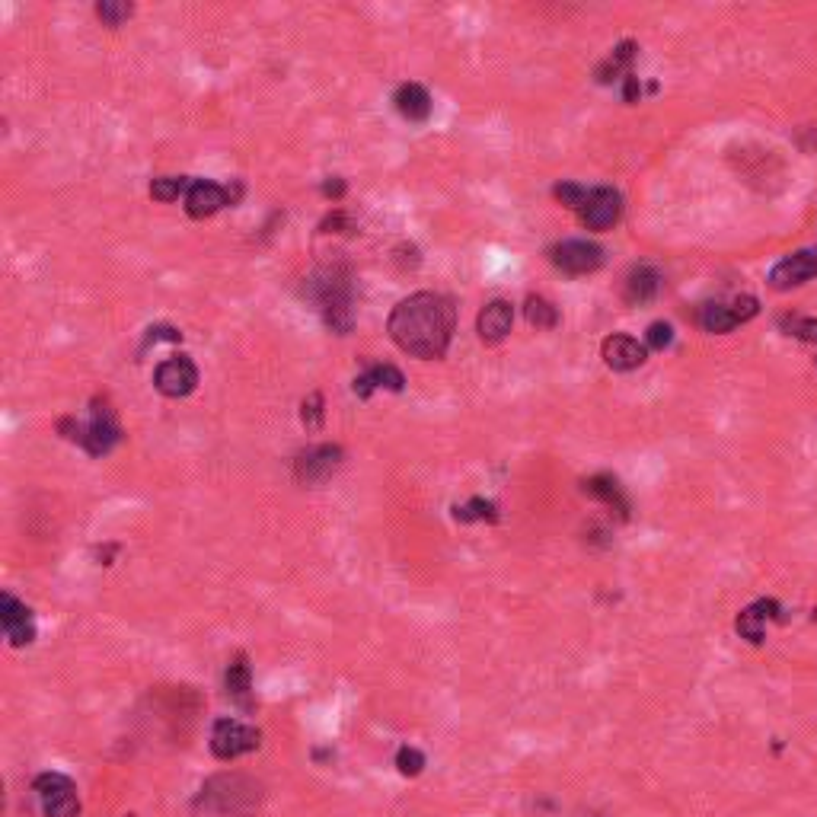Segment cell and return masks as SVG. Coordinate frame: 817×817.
Wrapping results in <instances>:
<instances>
[{
	"mask_svg": "<svg viewBox=\"0 0 817 817\" xmlns=\"http://www.w3.org/2000/svg\"><path fill=\"white\" fill-rule=\"evenodd\" d=\"M393 103H396L399 115L409 119V122H425L431 115V96H428L425 87H419V83H406V87H399Z\"/></svg>",
	"mask_w": 817,
	"mask_h": 817,
	"instance_id": "obj_19",
	"label": "cell"
},
{
	"mask_svg": "<svg viewBox=\"0 0 817 817\" xmlns=\"http://www.w3.org/2000/svg\"><path fill=\"white\" fill-rule=\"evenodd\" d=\"M249 690H253V674H249L246 655H237L227 664V693L237 699V703L249 706Z\"/></svg>",
	"mask_w": 817,
	"mask_h": 817,
	"instance_id": "obj_20",
	"label": "cell"
},
{
	"mask_svg": "<svg viewBox=\"0 0 817 817\" xmlns=\"http://www.w3.org/2000/svg\"><path fill=\"white\" fill-rule=\"evenodd\" d=\"M632 58H636V42H623V45H616V48H613V55H610V58H607V61L597 68V80H600V83L620 80V77L629 71Z\"/></svg>",
	"mask_w": 817,
	"mask_h": 817,
	"instance_id": "obj_21",
	"label": "cell"
},
{
	"mask_svg": "<svg viewBox=\"0 0 817 817\" xmlns=\"http://www.w3.org/2000/svg\"><path fill=\"white\" fill-rule=\"evenodd\" d=\"M189 189H192V179L186 176H163L150 182V195H154L157 202H173L179 195H189Z\"/></svg>",
	"mask_w": 817,
	"mask_h": 817,
	"instance_id": "obj_25",
	"label": "cell"
},
{
	"mask_svg": "<svg viewBox=\"0 0 817 817\" xmlns=\"http://www.w3.org/2000/svg\"><path fill=\"white\" fill-rule=\"evenodd\" d=\"M600 355H604L610 371H620V374L642 368L645 358H648L645 345L639 339H632V336H607L604 345H600Z\"/></svg>",
	"mask_w": 817,
	"mask_h": 817,
	"instance_id": "obj_12",
	"label": "cell"
},
{
	"mask_svg": "<svg viewBox=\"0 0 817 817\" xmlns=\"http://www.w3.org/2000/svg\"><path fill=\"white\" fill-rule=\"evenodd\" d=\"M0 623H4V632L13 645H29L36 639V626H32V613L26 604H20L13 594L0 597Z\"/></svg>",
	"mask_w": 817,
	"mask_h": 817,
	"instance_id": "obj_13",
	"label": "cell"
},
{
	"mask_svg": "<svg viewBox=\"0 0 817 817\" xmlns=\"http://www.w3.org/2000/svg\"><path fill=\"white\" fill-rule=\"evenodd\" d=\"M390 339L412 358H444L454 336V304L441 294L419 291L399 300L390 313Z\"/></svg>",
	"mask_w": 817,
	"mask_h": 817,
	"instance_id": "obj_1",
	"label": "cell"
},
{
	"mask_svg": "<svg viewBox=\"0 0 817 817\" xmlns=\"http://www.w3.org/2000/svg\"><path fill=\"white\" fill-rule=\"evenodd\" d=\"M224 205H230V195H227L224 186H218V182H208V179L192 182V189L186 195L189 218H211V214H218Z\"/></svg>",
	"mask_w": 817,
	"mask_h": 817,
	"instance_id": "obj_15",
	"label": "cell"
},
{
	"mask_svg": "<svg viewBox=\"0 0 817 817\" xmlns=\"http://www.w3.org/2000/svg\"><path fill=\"white\" fill-rule=\"evenodd\" d=\"M524 313H527V323L530 326H537V329H553V326H559V310L549 304L546 297H530L527 300V307H524Z\"/></svg>",
	"mask_w": 817,
	"mask_h": 817,
	"instance_id": "obj_24",
	"label": "cell"
},
{
	"mask_svg": "<svg viewBox=\"0 0 817 817\" xmlns=\"http://www.w3.org/2000/svg\"><path fill=\"white\" fill-rule=\"evenodd\" d=\"M179 342L182 339V332H176L173 326H154V329H147V345L150 342Z\"/></svg>",
	"mask_w": 817,
	"mask_h": 817,
	"instance_id": "obj_33",
	"label": "cell"
},
{
	"mask_svg": "<svg viewBox=\"0 0 817 817\" xmlns=\"http://www.w3.org/2000/svg\"><path fill=\"white\" fill-rule=\"evenodd\" d=\"M45 817H77L80 802H77V786L61 773H42L32 782Z\"/></svg>",
	"mask_w": 817,
	"mask_h": 817,
	"instance_id": "obj_5",
	"label": "cell"
},
{
	"mask_svg": "<svg viewBox=\"0 0 817 817\" xmlns=\"http://www.w3.org/2000/svg\"><path fill=\"white\" fill-rule=\"evenodd\" d=\"M495 505L492 502H482V498H473L470 505L457 508V521H495Z\"/></svg>",
	"mask_w": 817,
	"mask_h": 817,
	"instance_id": "obj_29",
	"label": "cell"
},
{
	"mask_svg": "<svg viewBox=\"0 0 817 817\" xmlns=\"http://www.w3.org/2000/svg\"><path fill=\"white\" fill-rule=\"evenodd\" d=\"M553 262L569 275H588V272L600 269L604 249H600L597 243H588V240H565L553 249Z\"/></svg>",
	"mask_w": 817,
	"mask_h": 817,
	"instance_id": "obj_9",
	"label": "cell"
},
{
	"mask_svg": "<svg viewBox=\"0 0 817 817\" xmlns=\"http://www.w3.org/2000/svg\"><path fill=\"white\" fill-rule=\"evenodd\" d=\"M265 802V786L246 773H218L198 789L195 817H256Z\"/></svg>",
	"mask_w": 817,
	"mask_h": 817,
	"instance_id": "obj_2",
	"label": "cell"
},
{
	"mask_svg": "<svg viewBox=\"0 0 817 817\" xmlns=\"http://www.w3.org/2000/svg\"><path fill=\"white\" fill-rule=\"evenodd\" d=\"M396 763H399V770H403L406 776H419V773H422V766H425V757H422L415 747H403V750L396 754Z\"/></svg>",
	"mask_w": 817,
	"mask_h": 817,
	"instance_id": "obj_31",
	"label": "cell"
},
{
	"mask_svg": "<svg viewBox=\"0 0 817 817\" xmlns=\"http://www.w3.org/2000/svg\"><path fill=\"white\" fill-rule=\"evenodd\" d=\"M259 747V731L237 719H218L211 728V754L218 760H237Z\"/></svg>",
	"mask_w": 817,
	"mask_h": 817,
	"instance_id": "obj_6",
	"label": "cell"
},
{
	"mask_svg": "<svg viewBox=\"0 0 817 817\" xmlns=\"http://www.w3.org/2000/svg\"><path fill=\"white\" fill-rule=\"evenodd\" d=\"M817 275V249H802V253L786 256L782 262L773 265L770 272V288L773 291H789L811 281Z\"/></svg>",
	"mask_w": 817,
	"mask_h": 817,
	"instance_id": "obj_10",
	"label": "cell"
},
{
	"mask_svg": "<svg viewBox=\"0 0 817 817\" xmlns=\"http://www.w3.org/2000/svg\"><path fill=\"white\" fill-rule=\"evenodd\" d=\"M154 387L163 393V396H189L195 387H198V368L189 355H176V358H166L160 368L154 371Z\"/></svg>",
	"mask_w": 817,
	"mask_h": 817,
	"instance_id": "obj_8",
	"label": "cell"
},
{
	"mask_svg": "<svg viewBox=\"0 0 817 817\" xmlns=\"http://www.w3.org/2000/svg\"><path fill=\"white\" fill-rule=\"evenodd\" d=\"M658 291H661V275L652 265H636V269L626 275V288H623L626 304H648V300L658 297Z\"/></svg>",
	"mask_w": 817,
	"mask_h": 817,
	"instance_id": "obj_18",
	"label": "cell"
},
{
	"mask_svg": "<svg viewBox=\"0 0 817 817\" xmlns=\"http://www.w3.org/2000/svg\"><path fill=\"white\" fill-rule=\"evenodd\" d=\"M620 214H623V195L610 186H600V189H591L588 205L581 208V221H585L588 230H610L620 221Z\"/></svg>",
	"mask_w": 817,
	"mask_h": 817,
	"instance_id": "obj_11",
	"label": "cell"
},
{
	"mask_svg": "<svg viewBox=\"0 0 817 817\" xmlns=\"http://www.w3.org/2000/svg\"><path fill=\"white\" fill-rule=\"evenodd\" d=\"M779 326L802 342H817V320H808V316H782Z\"/></svg>",
	"mask_w": 817,
	"mask_h": 817,
	"instance_id": "obj_26",
	"label": "cell"
},
{
	"mask_svg": "<svg viewBox=\"0 0 817 817\" xmlns=\"http://www.w3.org/2000/svg\"><path fill=\"white\" fill-rule=\"evenodd\" d=\"M639 96H642V87H639V77H632V74H626V87H623V99H626V103H639Z\"/></svg>",
	"mask_w": 817,
	"mask_h": 817,
	"instance_id": "obj_34",
	"label": "cell"
},
{
	"mask_svg": "<svg viewBox=\"0 0 817 817\" xmlns=\"http://www.w3.org/2000/svg\"><path fill=\"white\" fill-rule=\"evenodd\" d=\"M645 339H648V345H652V348L664 352V348L674 342V329L668 323H652V326H648V332H645Z\"/></svg>",
	"mask_w": 817,
	"mask_h": 817,
	"instance_id": "obj_32",
	"label": "cell"
},
{
	"mask_svg": "<svg viewBox=\"0 0 817 817\" xmlns=\"http://www.w3.org/2000/svg\"><path fill=\"white\" fill-rule=\"evenodd\" d=\"M131 13H135V7H131V4H115V0H103V4H96V16L106 26H122Z\"/></svg>",
	"mask_w": 817,
	"mask_h": 817,
	"instance_id": "obj_28",
	"label": "cell"
},
{
	"mask_svg": "<svg viewBox=\"0 0 817 817\" xmlns=\"http://www.w3.org/2000/svg\"><path fill=\"white\" fill-rule=\"evenodd\" d=\"M393 390V393H399L406 387V377L399 374L393 364H368V368H364V374H358L355 377V393L361 396V399H368L374 390Z\"/></svg>",
	"mask_w": 817,
	"mask_h": 817,
	"instance_id": "obj_16",
	"label": "cell"
},
{
	"mask_svg": "<svg viewBox=\"0 0 817 817\" xmlns=\"http://www.w3.org/2000/svg\"><path fill=\"white\" fill-rule=\"evenodd\" d=\"M585 492L591 495V498H597V502H604V505H616V511L620 514H626V498H623V492H620V486H616V482L610 479V476H594V479H588L585 482Z\"/></svg>",
	"mask_w": 817,
	"mask_h": 817,
	"instance_id": "obj_23",
	"label": "cell"
},
{
	"mask_svg": "<svg viewBox=\"0 0 817 817\" xmlns=\"http://www.w3.org/2000/svg\"><path fill=\"white\" fill-rule=\"evenodd\" d=\"M323 195H326V198H342V195H345V182H342V179H329V182H323Z\"/></svg>",
	"mask_w": 817,
	"mask_h": 817,
	"instance_id": "obj_35",
	"label": "cell"
},
{
	"mask_svg": "<svg viewBox=\"0 0 817 817\" xmlns=\"http://www.w3.org/2000/svg\"><path fill=\"white\" fill-rule=\"evenodd\" d=\"M511 323H514V307L508 304V300H492V304L482 307L479 320H476L479 339L486 345H498L502 339H508Z\"/></svg>",
	"mask_w": 817,
	"mask_h": 817,
	"instance_id": "obj_14",
	"label": "cell"
},
{
	"mask_svg": "<svg viewBox=\"0 0 817 817\" xmlns=\"http://www.w3.org/2000/svg\"><path fill=\"white\" fill-rule=\"evenodd\" d=\"M310 294L320 304L323 320L332 332H352L355 313H352V278H348L345 269L339 265H329V269H320L310 278Z\"/></svg>",
	"mask_w": 817,
	"mask_h": 817,
	"instance_id": "obj_3",
	"label": "cell"
},
{
	"mask_svg": "<svg viewBox=\"0 0 817 817\" xmlns=\"http://www.w3.org/2000/svg\"><path fill=\"white\" fill-rule=\"evenodd\" d=\"M779 613V604L776 600H757V604H750L741 610L738 616V632H741V639L747 642H763L766 636V626H770V620Z\"/></svg>",
	"mask_w": 817,
	"mask_h": 817,
	"instance_id": "obj_17",
	"label": "cell"
},
{
	"mask_svg": "<svg viewBox=\"0 0 817 817\" xmlns=\"http://www.w3.org/2000/svg\"><path fill=\"white\" fill-rule=\"evenodd\" d=\"M58 431H61L64 438L77 441L93 457L109 454V450L122 441L119 419H115V412H112V406L106 403V399H93V412H90V422L87 425H80L74 419H61Z\"/></svg>",
	"mask_w": 817,
	"mask_h": 817,
	"instance_id": "obj_4",
	"label": "cell"
},
{
	"mask_svg": "<svg viewBox=\"0 0 817 817\" xmlns=\"http://www.w3.org/2000/svg\"><path fill=\"white\" fill-rule=\"evenodd\" d=\"M300 422H304L310 431H316L323 425V396L320 393H310L304 399V406H300Z\"/></svg>",
	"mask_w": 817,
	"mask_h": 817,
	"instance_id": "obj_30",
	"label": "cell"
},
{
	"mask_svg": "<svg viewBox=\"0 0 817 817\" xmlns=\"http://www.w3.org/2000/svg\"><path fill=\"white\" fill-rule=\"evenodd\" d=\"M556 198H559L562 205H569V208L581 211V208L588 205V198H591V189L578 186V182H559V186H556Z\"/></svg>",
	"mask_w": 817,
	"mask_h": 817,
	"instance_id": "obj_27",
	"label": "cell"
},
{
	"mask_svg": "<svg viewBox=\"0 0 817 817\" xmlns=\"http://www.w3.org/2000/svg\"><path fill=\"white\" fill-rule=\"evenodd\" d=\"M339 463H342V447L316 444V447H307V450H300V454H297L294 476L300 482H307V486H316V482H326L332 473H336Z\"/></svg>",
	"mask_w": 817,
	"mask_h": 817,
	"instance_id": "obj_7",
	"label": "cell"
},
{
	"mask_svg": "<svg viewBox=\"0 0 817 817\" xmlns=\"http://www.w3.org/2000/svg\"><path fill=\"white\" fill-rule=\"evenodd\" d=\"M699 326H703L706 332H731L738 326V316H735V307L731 304H706L703 310H699Z\"/></svg>",
	"mask_w": 817,
	"mask_h": 817,
	"instance_id": "obj_22",
	"label": "cell"
}]
</instances>
